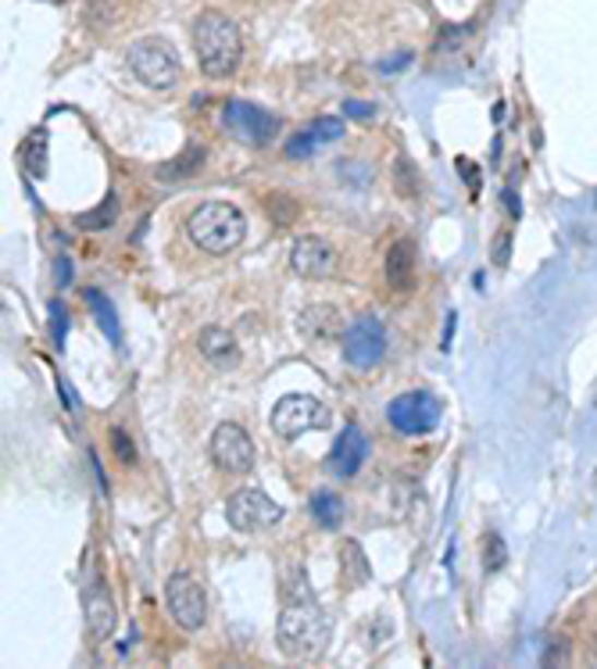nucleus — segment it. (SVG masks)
Wrapping results in <instances>:
<instances>
[{
    "mask_svg": "<svg viewBox=\"0 0 597 669\" xmlns=\"http://www.w3.org/2000/svg\"><path fill=\"white\" fill-rule=\"evenodd\" d=\"M276 645L294 662H319L330 645V620L311 598L290 601L279 612L276 623Z\"/></svg>",
    "mask_w": 597,
    "mask_h": 669,
    "instance_id": "nucleus-1",
    "label": "nucleus"
},
{
    "mask_svg": "<svg viewBox=\"0 0 597 669\" xmlns=\"http://www.w3.org/2000/svg\"><path fill=\"white\" fill-rule=\"evenodd\" d=\"M193 50H198L201 72L212 75V80H223V75L237 72L240 58H243V36L237 29V22L223 11H204V15L193 22Z\"/></svg>",
    "mask_w": 597,
    "mask_h": 669,
    "instance_id": "nucleus-2",
    "label": "nucleus"
},
{
    "mask_svg": "<svg viewBox=\"0 0 597 669\" xmlns=\"http://www.w3.org/2000/svg\"><path fill=\"white\" fill-rule=\"evenodd\" d=\"M187 237L204 254H229L248 237V215L229 201H207L187 218Z\"/></svg>",
    "mask_w": 597,
    "mask_h": 669,
    "instance_id": "nucleus-3",
    "label": "nucleus"
},
{
    "mask_svg": "<svg viewBox=\"0 0 597 669\" xmlns=\"http://www.w3.org/2000/svg\"><path fill=\"white\" fill-rule=\"evenodd\" d=\"M126 61H129V72L151 89H172L179 83V75H183L172 44H165L162 36H144V40H136L129 47Z\"/></svg>",
    "mask_w": 597,
    "mask_h": 669,
    "instance_id": "nucleus-4",
    "label": "nucleus"
},
{
    "mask_svg": "<svg viewBox=\"0 0 597 669\" xmlns=\"http://www.w3.org/2000/svg\"><path fill=\"white\" fill-rule=\"evenodd\" d=\"M330 419H333L330 408L311 394H287L276 408H272V430H276L283 441H294V437L311 433V430H326Z\"/></svg>",
    "mask_w": 597,
    "mask_h": 669,
    "instance_id": "nucleus-5",
    "label": "nucleus"
},
{
    "mask_svg": "<svg viewBox=\"0 0 597 669\" xmlns=\"http://www.w3.org/2000/svg\"><path fill=\"white\" fill-rule=\"evenodd\" d=\"M223 122H226V130L248 147H265L283 130L279 115L258 108V105H251V100H229V105L223 108Z\"/></svg>",
    "mask_w": 597,
    "mask_h": 669,
    "instance_id": "nucleus-6",
    "label": "nucleus"
},
{
    "mask_svg": "<svg viewBox=\"0 0 597 669\" xmlns=\"http://www.w3.org/2000/svg\"><path fill=\"white\" fill-rule=\"evenodd\" d=\"M440 416H444V405H440V397L430 394V391H408L391 402L386 408V419H391V427L405 437H422L437 430Z\"/></svg>",
    "mask_w": 597,
    "mask_h": 669,
    "instance_id": "nucleus-7",
    "label": "nucleus"
},
{
    "mask_svg": "<svg viewBox=\"0 0 597 669\" xmlns=\"http://www.w3.org/2000/svg\"><path fill=\"white\" fill-rule=\"evenodd\" d=\"M226 519L240 534H262L283 519V509L258 487H243L226 501Z\"/></svg>",
    "mask_w": 597,
    "mask_h": 669,
    "instance_id": "nucleus-8",
    "label": "nucleus"
},
{
    "mask_svg": "<svg viewBox=\"0 0 597 669\" xmlns=\"http://www.w3.org/2000/svg\"><path fill=\"white\" fill-rule=\"evenodd\" d=\"M383 355H386V330L375 315H361L344 330V358L355 369L380 366Z\"/></svg>",
    "mask_w": 597,
    "mask_h": 669,
    "instance_id": "nucleus-9",
    "label": "nucleus"
},
{
    "mask_svg": "<svg viewBox=\"0 0 597 669\" xmlns=\"http://www.w3.org/2000/svg\"><path fill=\"white\" fill-rule=\"evenodd\" d=\"M165 605L183 630H201L207 620V595L190 573H176L172 581L165 584Z\"/></svg>",
    "mask_w": 597,
    "mask_h": 669,
    "instance_id": "nucleus-10",
    "label": "nucleus"
},
{
    "mask_svg": "<svg viewBox=\"0 0 597 669\" xmlns=\"http://www.w3.org/2000/svg\"><path fill=\"white\" fill-rule=\"evenodd\" d=\"M212 458L223 473L243 476L254 466V441L248 437V430L237 427V422H223V427L212 433Z\"/></svg>",
    "mask_w": 597,
    "mask_h": 669,
    "instance_id": "nucleus-11",
    "label": "nucleus"
},
{
    "mask_svg": "<svg viewBox=\"0 0 597 669\" xmlns=\"http://www.w3.org/2000/svg\"><path fill=\"white\" fill-rule=\"evenodd\" d=\"M290 268L305 279H326L336 273V251L322 237H297L290 248Z\"/></svg>",
    "mask_w": 597,
    "mask_h": 669,
    "instance_id": "nucleus-12",
    "label": "nucleus"
},
{
    "mask_svg": "<svg viewBox=\"0 0 597 669\" xmlns=\"http://www.w3.org/2000/svg\"><path fill=\"white\" fill-rule=\"evenodd\" d=\"M366 458H369L366 433H361L358 427H347V430L333 441L326 466H330L333 476H341V480H350V476H355L361 466H366Z\"/></svg>",
    "mask_w": 597,
    "mask_h": 669,
    "instance_id": "nucleus-13",
    "label": "nucleus"
},
{
    "mask_svg": "<svg viewBox=\"0 0 597 669\" xmlns=\"http://www.w3.org/2000/svg\"><path fill=\"white\" fill-rule=\"evenodd\" d=\"M83 609H86V626L89 634H94V641H108L111 630H115V601H111V590L104 587V581H94L86 587L83 595Z\"/></svg>",
    "mask_w": 597,
    "mask_h": 669,
    "instance_id": "nucleus-14",
    "label": "nucleus"
},
{
    "mask_svg": "<svg viewBox=\"0 0 597 669\" xmlns=\"http://www.w3.org/2000/svg\"><path fill=\"white\" fill-rule=\"evenodd\" d=\"M344 136V122L341 119H319V122H311L305 126V130H297L290 136V144H287V158L294 162H305L311 158L322 144H333V140H341Z\"/></svg>",
    "mask_w": 597,
    "mask_h": 669,
    "instance_id": "nucleus-15",
    "label": "nucleus"
},
{
    "mask_svg": "<svg viewBox=\"0 0 597 669\" xmlns=\"http://www.w3.org/2000/svg\"><path fill=\"white\" fill-rule=\"evenodd\" d=\"M297 330H301L305 341L311 344H330L344 333V319L333 304H308L301 319H297Z\"/></svg>",
    "mask_w": 597,
    "mask_h": 669,
    "instance_id": "nucleus-16",
    "label": "nucleus"
},
{
    "mask_svg": "<svg viewBox=\"0 0 597 669\" xmlns=\"http://www.w3.org/2000/svg\"><path fill=\"white\" fill-rule=\"evenodd\" d=\"M198 351L204 355V362L215 366V369H237V366H240L237 337H232V333L223 330V326L201 330V333H198Z\"/></svg>",
    "mask_w": 597,
    "mask_h": 669,
    "instance_id": "nucleus-17",
    "label": "nucleus"
},
{
    "mask_svg": "<svg viewBox=\"0 0 597 669\" xmlns=\"http://www.w3.org/2000/svg\"><path fill=\"white\" fill-rule=\"evenodd\" d=\"M411 279H415V251L408 240H397L386 251V283L394 290H411Z\"/></svg>",
    "mask_w": 597,
    "mask_h": 669,
    "instance_id": "nucleus-18",
    "label": "nucleus"
},
{
    "mask_svg": "<svg viewBox=\"0 0 597 669\" xmlns=\"http://www.w3.org/2000/svg\"><path fill=\"white\" fill-rule=\"evenodd\" d=\"M311 516H315L322 530H336V526L344 523V501L333 491H319L315 498H311Z\"/></svg>",
    "mask_w": 597,
    "mask_h": 669,
    "instance_id": "nucleus-19",
    "label": "nucleus"
},
{
    "mask_svg": "<svg viewBox=\"0 0 597 669\" xmlns=\"http://www.w3.org/2000/svg\"><path fill=\"white\" fill-rule=\"evenodd\" d=\"M86 301H89V308H94L100 330L108 333V341L119 344V341H122V330H119V312H115V304L104 298L100 290H86Z\"/></svg>",
    "mask_w": 597,
    "mask_h": 669,
    "instance_id": "nucleus-20",
    "label": "nucleus"
},
{
    "mask_svg": "<svg viewBox=\"0 0 597 669\" xmlns=\"http://www.w3.org/2000/svg\"><path fill=\"white\" fill-rule=\"evenodd\" d=\"M341 565H344V581L350 587H358V584L369 581V562H366V555H361L358 540H347V545L341 548Z\"/></svg>",
    "mask_w": 597,
    "mask_h": 669,
    "instance_id": "nucleus-21",
    "label": "nucleus"
},
{
    "mask_svg": "<svg viewBox=\"0 0 597 669\" xmlns=\"http://www.w3.org/2000/svg\"><path fill=\"white\" fill-rule=\"evenodd\" d=\"M265 208H268V215H272V223L276 226H290L294 218H297V201H290V198H283V194H276V198H268L265 201Z\"/></svg>",
    "mask_w": 597,
    "mask_h": 669,
    "instance_id": "nucleus-22",
    "label": "nucleus"
},
{
    "mask_svg": "<svg viewBox=\"0 0 597 669\" xmlns=\"http://www.w3.org/2000/svg\"><path fill=\"white\" fill-rule=\"evenodd\" d=\"M25 158H29V172L36 179L47 176V133H36L29 140V154H25Z\"/></svg>",
    "mask_w": 597,
    "mask_h": 669,
    "instance_id": "nucleus-23",
    "label": "nucleus"
},
{
    "mask_svg": "<svg viewBox=\"0 0 597 669\" xmlns=\"http://www.w3.org/2000/svg\"><path fill=\"white\" fill-rule=\"evenodd\" d=\"M483 570L487 573H494V570H501L504 565V545H501V537H487L483 540Z\"/></svg>",
    "mask_w": 597,
    "mask_h": 669,
    "instance_id": "nucleus-24",
    "label": "nucleus"
},
{
    "mask_svg": "<svg viewBox=\"0 0 597 669\" xmlns=\"http://www.w3.org/2000/svg\"><path fill=\"white\" fill-rule=\"evenodd\" d=\"M111 447H115V455H119L122 462H129V466L136 462V447H133V441H129V433L122 427L111 430Z\"/></svg>",
    "mask_w": 597,
    "mask_h": 669,
    "instance_id": "nucleus-25",
    "label": "nucleus"
},
{
    "mask_svg": "<svg viewBox=\"0 0 597 669\" xmlns=\"http://www.w3.org/2000/svg\"><path fill=\"white\" fill-rule=\"evenodd\" d=\"M111 215H115V201L108 198L100 204V212H94V215H80V226L83 229H100V226H108L111 223Z\"/></svg>",
    "mask_w": 597,
    "mask_h": 669,
    "instance_id": "nucleus-26",
    "label": "nucleus"
},
{
    "mask_svg": "<svg viewBox=\"0 0 597 669\" xmlns=\"http://www.w3.org/2000/svg\"><path fill=\"white\" fill-rule=\"evenodd\" d=\"M69 312H64V308L55 301L50 304V323H55V341H64V330H69V319H64Z\"/></svg>",
    "mask_w": 597,
    "mask_h": 669,
    "instance_id": "nucleus-27",
    "label": "nucleus"
},
{
    "mask_svg": "<svg viewBox=\"0 0 597 669\" xmlns=\"http://www.w3.org/2000/svg\"><path fill=\"white\" fill-rule=\"evenodd\" d=\"M344 111H347V115H355V119H372V115H375V108L366 105V100H347Z\"/></svg>",
    "mask_w": 597,
    "mask_h": 669,
    "instance_id": "nucleus-28",
    "label": "nucleus"
},
{
    "mask_svg": "<svg viewBox=\"0 0 597 669\" xmlns=\"http://www.w3.org/2000/svg\"><path fill=\"white\" fill-rule=\"evenodd\" d=\"M548 666H562L565 662V645H554V648H548V659H544Z\"/></svg>",
    "mask_w": 597,
    "mask_h": 669,
    "instance_id": "nucleus-29",
    "label": "nucleus"
},
{
    "mask_svg": "<svg viewBox=\"0 0 597 669\" xmlns=\"http://www.w3.org/2000/svg\"><path fill=\"white\" fill-rule=\"evenodd\" d=\"M594 666H597V641H594Z\"/></svg>",
    "mask_w": 597,
    "mask_h": 669,
    "instance_id": "nucleus-30",
    "label": "nucleus"
}]
</instances>
